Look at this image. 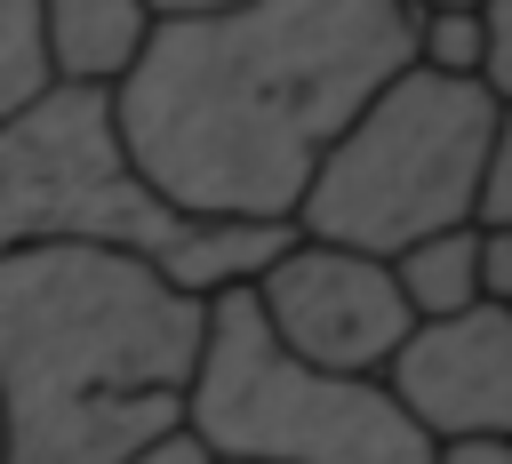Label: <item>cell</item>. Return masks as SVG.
Returning <instances> with one entry per match:
<instances>
[{
    "instance_id": "6da1fadb",
    "label": "cell",
    "mask_w": 512,
    "mask_h": 464,
    "mask_svg": "<svg viewBox=\"0 0 512 464\" xmlns=\"http://www.w3.org/2000/svg\"><path fill=\"white\" fill-rule=\"evenodd\" d=\"M416 56L408 0H232L152 16L112 80L128 168L176 216H296L336 128Z\"/></svg>"
},
{
    "instance_id": "7a4b0ae2",
    "label": "cell",
    "mask_w": 512,
    "mask_h": 464,
    "mask_svg": "<svg viewBox=\"0 0 512 464\" xmlns=\"http://www.w3.org/2000/svg\"><path fill=\"white\" fill-rule=\"evenodd\" d=\"M200 312L136 248H0V464H136L184 432Z\"/></svg>"
},
{
    "instance_id": "3957f363",
    "label": "cell",
    "mask_w": 512,
    "mask_h": 464,
    "mask_svg": "<svg viewBox=\"0 0 512 464\" xmlns=\"http://www.w3.org/2000/svg\"><path fill=\"white\" fill-rule=\"evenodd\" d=\"M488 128H496V96L472 72H432L408 56L336 128V144L320 152L288 224L304 240H336V248H368V256L472 224Z\"/></svg>"
},
{
    "instance_id": "277c9868",
    "label": "cell",
    "mask_w": 512,
    "mask_h": 464,
    "mask_svg": "<svg viewBox=\"0 0 512 464\" xmlns=\"http://www.w3.org/2000/svg\"><path fill=\"white\" fill-rule=\"evenodd\" d=\"M184 432L216 464H432V440L384 376L296 360L248 288H216L200 312Z\"/></svg>"
},
{
    "instance_id": "5b68a950",
    "label": "cell",
    "mask_w": 512,
    "mask_h": 464,
    "mask_svg": "<svg viewBox=\"0 0 512 464\" xmlns=\"http://www.w3.org/2000/svg\"><path fill=\"white\" fill-rule=\"evenodd\" d=\"M264 328L312 360V368H344V376H376L392 360V344L416 328L400 280L384 256L368 248H336V240H288L256 280H248Z\"/></svg>"
},
{
    "instance_id": "8992f818",
    "label": "cell",
    "mask_w": 512,
    "mask_h": 464,
    "mask_svg": "<svg viewBox=\"0 0 512 464\" xmlns=\"http://www.w3.org/2000/svg\"><path fill=\"white\" fill-rule=\"evenodd\" d=\"M376 376L416 416L424 440H448V432H512V304L480 296L464 312L416 320Z\"/></svg>"
},
{
    "instance_id": "52a82bcc",
    "label": "cell",
    "mask_w": 512,
    "mask_h": 464,
    "mask_svg": "<svg viewBox=\"0 0 512 464\" xmlns=\"http://www.w3.org/2000/svg\"><path fill=\"white\" fill-rule=\"evenodd\" d=\"M32 24H40V64L48 80H80V88H112L144 32H152V8L144 0H32Z\"/></svg>"
},
{
    "instance_id": "ba28073f",
    "label": "cell",
    "mask_w": 512,
    "mask_h": 464,
    "mask_svg": "<svg viewBox=\"0 0 512 464\" xmlns=\"http://www.w3.org/2000/svg\"><path fill=\"white\" fill-rule=\"evenodd\" d=\"M384 264H392V280H400V296H408L416 320H440V312H464V304L488 296V288H480V224L424 232V240L392 248Z\"/></svg>"
},
{
    "instance_id": "9c48e42d",
    "label": "cell",
    "mask_w": 512,
    "mask_h": 464,
    "mask_svg": "<svg viewBox=\"0 0 512 464\" xmlns=\"http://www.w3.org/2000/svg\"><path fill=\"white\" fill-rule=\"evenodd\" d=\"M416 64H432V72H472V64H480V8H472V0L416 8Z\"/></svg>"
},
{
    "instance_id": "30bf717a",
    "label": "cell",
    "mask_w": 512,
    "mask_h": 464,
    "mask_svg": "<svg viewBox=\"0 0 512 464\" xmlns=\"http://www.w3.org/2000/svg\"><path fill=\"white\" fill-rule=\"evenodd\" d=\"M48 80L40 64V24H32V0H0V120Z\"/></svg>"
},
{
    "instance_id": "8fae6325",
    "label": "cell",
    "mask_w": 512,
    "mask_h": 464,
    "mask_svg": "<svg viewBox=\"0 0 512 464\" xmlns=\"http://www.w3.org/2000/svg\"><path fill=\"white\" fill-rule=\"evenodd\" d=\"M472 8H480V64H472V80L496 104H512V0H472Z\"/></svg>"
},
{
    "instance_id": "7c38bea8",
    "label": "cell",
    "mask_w": 512,
    "mask_h": 464,
    "mask_svg": "<svg viewBox=\"0 0 512 464\" xmlns=\"http://www.w3.org/2000/svg\"><path fill=\"white\" fill-rule=\"evenodd\" d=\"M472 224H512V104H496V128H488V168H480Z\"/></svg>"
},
{
    "instance_id": "4fadbf2b",
    "label": "cell",
    "mask_w": 512,
    "mask_h": 464,
    "mask_svg": "<svg viewBox=\"0 0 512 464\" xmlns=\"http://www.w3.org/2000/svg\"><path fill=\"white\" fill-rule=\"evenodd\" d=\"M432 464H512V432H448L432 440Z\"/></svg>"
},
{
    "instance_id": "5bb4252c",
    "label": "cell",
    "mask_w": 512,
    "mask_h": 464,
    "mask_svg": "<svg viewBox=\"0 0 512 464\" xmlns=\"http://www.w3.org/2000/svg\"><path fill=\"white\" fill-rule=\"evenodd\" d=\"M480 288L512 304V224H480Z\"/></svg>"
},
{
    "instance_id": "9a60e30c",
    "label": "cell",
    "mask_w": 512,
    "mask_h": 464,
    "mask_svg": "<svg viewBox=\"0 0 512 464\" xmlns=\"http://www.w3.org/2000/svg\"><path fill=\"white\" fill-rule=\"evenodd\" d=\"M136 464H216V456H208V448H200L192 432H168V440H152V448H144Z\"/></svg>"
},
{
    "instance_id": "2e32d148",
    "label": "cell",
    "mask_w": 512,
    "mask_h": 464,
    "mask_svg": "<svg viewBox=\"0 0 512 464\" xmlns=\"http://www.w3.org/2000/svg\"><path fill=\"white\" fill-rule=\"evenodd\" d=\"M152 16H208V8H232V0H144Z\"/></svg>"
},
{
    "instance_id": "e0dca14e",
    "label": "cell",
    "mask_w": 512,
    "mask_h": 464,
    "mask_svg": "<svg viewBox=\"0 0 512 464\" xmlns=\"http://www.w3.org/2000/svg\"><path fill=\"white\" fill-rule=\"evenodd\" d=\"M408 8H440V0H408Z\"/></svg>"
}]
</instances>
